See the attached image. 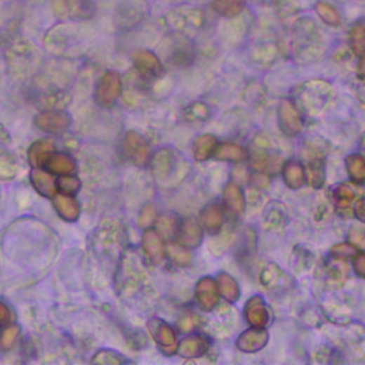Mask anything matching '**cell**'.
Instances as JSON below:
<instances>
[{"mask_svg": "<svg viewBox=\"0 0 365 365\" xmlns=\"http://www.w3.org/2000/svg\"><path fill=\"white\" fill-rule=\"evenodd\" d=\"M333 95V87L323 80H312L303 84L297 93L298 106L308 114H318L321 112Z\"/></svg>", "mask_w": 365, "mask_h": 365, "instance_id": "6da1fadb", "label": "cell"}, {"mask_svg": "<svg viewBox=\"0 0 365 365\" xmlns=\"http://www.w3.org/2000/svg\"><path fill=\"white\" fill-rule=\"evenodd\" d=\"M304 159V173L305 180L310 182V186L314 189L323 187L326 181V160L324 154L317 147H305L303 152Z\"/></svg>", "mask_w": 365, "mask_h": 365, "instance_id": "7a4b0ae2", "label": "cell"}, {"mask_svg": "<svg viewBox=\"0 0 365 365\" xmlns=\"http://www.w3.org/2000/svg\"><path fill=\"white\" fill-rule=\"evenodd\" d=\"M251 164L257 171H268L274 166V149L268 137L263 133L257 134L250 143Z\"/></svg>", "mask_w": 365, "mask_h": 365, "instance_id": "3957f363", "label": "cell"}, {"mask_svg": "<svg viewBox=\"0 0 365 365\" xmlns=\"http://www.w3.org/2000/svg\"><path fill=\"white\" fill-rule=\"evenodd\" d=\"M123 153L124 157L137 164V166H145L149 161V156H150V149H149V143L146 142L145 137L135 131H128L124 139H123Z\"/></svg>", "mask_w": 365, "mask_h": 365, "instance_id": "277c9868", "label": "cell"}, {"mask_svg": "<svg viewBox=\"0 0 365 365\" xmlns=\"http://www.w3.org/2000/svg\"><path fill=\"white\" fill-rule=\"evenodd\" d=\"M121 93V79L117 72H106L98 83L95 99L100 106H112Z\"/></svg>", "mask_w": 365, "mask_h": 365, "instance_id": "5b68a950", "label": "cell"}, {"mask_svg": "<svg viewBox=\"0 0 365 365\" xmlns=\"http://www.w3.org/2000/svg\"><path fill=\"white\" fill-rule=\"evenodd\" d=\"M147 327H149V333L152 334V337L154 338V341L159 344V347L166 355H171L175 352L177 338L171 326H168L164 319L153 318L150 319Z\"/></svg>", "mask_w": 365, "mask_h": 365, "instance_id": "8992f818", "label": "cell"}, {"mask_svg": "<svg viewBox=\"0 0 365 365\" xmlns=\"http://www.w3.org/2000/svg\"><path fill=\"white\" fill-rule=\"evenodd\" d=\"M134 67L139 72V74L147 80L160 79L164 74V67L160 59L149 52V51H139L134 53Z\"/></svg>", "mask_w": 365, "mask_h": 365, "instance_id": "52a82bcc", "label": "cell"}, {"mask_svg": "<svg viewBox=\"0 0 365 365\" xmlns=\"http://www.w3.org/2000/svg\"><path fill=\"white\" fill-rule=\"evenodd\" d=\"M279 124L287 137H296L303 130V120L297 106L284 100L279 106Z\"/></svg>", "mask_w": 365, "mask_h": 365, "instance_id": "ba28073f", "label": "cell"}, {"mask_svg": "<svg viewBox=\"0 0 365 365\" xmlns=\"http://www.w3.org/2000/svg\"><path fill=\"white\" fill-rule=\"evenodd\" d=\"M70 116L60 110L41 112L36 116V126L46 133H62L70 126Z\"/></svg>", "mask_w": 365, "mask_h": 365, "instance_id": "9c48e42d", "label": "cell"}, {"mask_svg": "<svg viewBox=\"0 0 365 365\" xmlns=\"http://www.w3.org/2000/svg\"><path fill=\"white\" fill-rule=\"evenodd\" d=\"M244 315H246L247 323L251 327L264 328L270 321V314H268L267 305L260 296H254L247 301V304L244 307Z\"/></svg>", "mask_w": 365, "mask_h": 365, "instance_id": "30bf717a", "label": "cell"}, {"mask_svg": "<svg viewBox=\"0 0 365 365\" xmlns=\"http://www.w3.org/2000/svg\"><path fill=\"white\" fill-rule=\"evenodd\" d=\"M177 236L181 246H185L186 248H194L199 247L203 240V230L200 224L190 217L182 220V223L178 225Z\"/></svg>", "mask_w": 365, "mask_h": 365, "instance_id": "8fae6325", "label": "cell"}, {"mask_svg": "<svg viewBox=\"0 0 365 365\" xmlns=\"http://www.w3.org/2000/svg\"><path fill=\"white\" fill-rule=\"evenodd\" d=\"M196 298L199 305L206 310L211 311L218 304V288L217 283L211 277H203L196 287Z\"/></svg>", "mask_w": 365, "mask_h": 365, "instance_id": "7c38bea8", "label": "cell"}, {"mask_svg": "<svg viewBox=\"0 0 365 365\" xmlns=\"http://www.w3.org/2000/svg\"><path fill=\"white\" fill-rule=\"evenodd\" d=\"M268 343V333L261 327H253L237 338V348L243 352H257Z\"/></svg>", "mask_w": 365, "mask_h": 365, "instance_id": "4fadbf2b", "label": "cell"}, {"mask_svg": "<svg viewBox=\"0 0 365 365\" xmlns=\"http://www.w3.org/2000/svg\"><path fill=\"white\" fill-rule=\"evenodd\" d=\"M224 206L227 213H230L234 217H239L246 210V197L243 194V190L236 182H228L224 187L223 193Z\"/></svg>", "mask_w": 365, "mask_h": 365, "instance_id": "5bb4252c", "label": "cell"}, {"mask_svg": "<svg viewBox=\"0 0 365 365\" xmlns=\"http://www.w3.org/2000/svg\"><path fill=\"white\" fill-rule=\"evenodd\" d=\"M210 348V340L206 336L194 334L182 340L180 344H177V352L181 357L186 358H194L204 355Z\"/></svg>", "mask_w": 365, "mask_h": 365, "instance_id": "9a60e30c", "label": "cell"}, {"mask_svg": "<svg viewBox=\"0 0 365 365\" xmlns=\"http://www.w3.org/2000/svg\"><path fill=\"white\" fill-rule=\"evenodd\" d=\"M143 250L146 251L152 263L154 264L163 263L166 255V248L161 241V237L156 230H153V228H146V232L143 234Z\"/></svg>", "mask_w": 365, "mask_h": 365, "instance_id": "2e32d148", "label": "cell"}, {"mask_svg": "<svg viewBox=\"0 0 365 365\" xmlns=\"http://www.w3.org/2000/svg\"><path fill=\"white\" fill-rule=\"evenodd\" d=\"M30 180H32V185L36 189V192L40 193L41 196L53 199L58 194L56 181L51 173L44 171L41 168H34L30 174Z\"/></svg>", "mask_w": 365, "mask_h": 365, "instance_id": "e0dca14e", "label": "cell"}, {"mask_svg": "<svg viewBox=\"0 0 365 365\" xmlns=\"http://www.w3.org/2000/svg\"><path fill=\"white\" fill-rule=\"evenodd\" d=\"M288 277L283 272V270L276 264H267L264 270L261 271L260 281L267 290H277L284 287V283H287Z\"/></svg>", "mask_w": 365, "mask_h": 365, "instance_id": "ac0fdd59", "label": "cell"}, {"mask_svg": "<svg viewBox=\"0 0 365 365\" xmlns=\"http://www.w3.org/2000/svg\"><path fill=\"white\" fill-rule=\"evenodd\" d=\"M43 167H46V170L55 173V174H72L76 170V161L73 160V157H70L69 154L65 153H52L48 160L44 161Z\"/></svg>", "mask_w": 365, "mask_h": 365, "instance_id": "d6986e66", "label": "cell"}, {"mask_svg": "<svg viewBox=\"0 0 365 365\" xmlns=\"http://www.w3.org/2000/svg\"><path fill=\"white\" fill-rule=\"evenodd\" d=\"M224 223V213L220 204H210L201 211V224L206 232L210 234H217Z\"/></svg>", "mask_w": 365, "mask_h": 365, "instance_id": "ffe728a7", "label": "cell"}, {"mask_svg": "<svg viewBox=\"0 0 365 365\" xmlns=\"http://www.w3.org/2000/svg\"><path fill=\"white\" fill-rule=\"evenodd\" d=\"M53 206L59 215L66 221H76L80 214L79 203L73 199V196L56 194L53 197Z\"/></svg>", "mask_w": 365, "mask_h": 365, "instance_id": "44dd1931", "label": "cell"}, {"mask_svg": "<svg viewBox=\"0 0 365 365\" xmlns=\"http://www.w3.org/2000/svg\"><path fill=\"white\" fill-rule=\"evenodd\" d=\"M214 159L220 161H244L248 159V152L239 146V145H232V143H224V145H217L214 150Z\"/></svg>", "mask_w": 365, "mask_h": 365, "instance_id": "7402d4cb", "label": "cell"}, {"mask_svg": "<svg viewBox=\"0 0 365 365\" xmlns=\"http://www.w3.org/2000/svg\"><path fill=\"white\" fill-rule=\"evenodd\" d=\"M217 288L218 293L227 300L228 303H236L240 298V287L237 281L227 272H220L217 277Z\"/></svg>", "mask_w": 365, "mask_h": 365, "instance_id": "603a6c76", "label": "cell"}, {"mask_svg": "<svg viewBox=\"0 0 365 365\" xmlns=\"http://www.w3.org/2000/svg\"><path fill=\"white\" fill-rule=\"evenodd\" d=\"M283 178L290 189H301L305 182V173L303 166L294 160L287 161L283 168Z\"/></svg>", "mask_w": 365, "mask_h": 365, "instance_id": "cb8c5ba5", "label": "cell"}, {"mask_svg": "<svg viewBox=\"0 0 365 365\" xmlns=\"http://www.w3.org/2000/svg\"><path fill=\"white\" fill-rule=\"evenodd\" d=\"M217 147V139L213 134H203L197 137V140L193 145V156L197 161L208 160Z\"/></svg>", "mask_w": 365, "mask_h": 365, "instance_id": "d4e9b609", "label": "cell"}, {"mask_svg": "<svg viewBox=\"0 0 365 365\" xmlns=\"http://www.w3.org/2000/svg\"><path fill=\"white\" fill-rule=\"evenodd\" d=\"M173 166H174L173 153L167 149L157 152L153 161H152V170L159 180H164V178L170 177Z\"/></svg>", "mask_w": 365, "mask_h": 365, "instance_id": "484cf974", "label": "cell"}, {"mask_svg": "<svg viewBox=\"0 0 365 365\" xmlns=\"http://www.w3.org/2000/svg\"><path fill=\"white\" fill-rule=\"evenodd\" d=\"M55 145L51 140H39L29 149V161L33 167H43L44 161L53 153Z\"/></svg>", "mask_w": 365, "mask_h": 365, "instance_id": "4316f807", "label": "cell"}, {"mask_svg": "<svg viewBox=\"0 0 365 365\" xmlns=\"http://www.w3.org/2000/svg\"><path fill=\"white\" fill-rule=\"evenodd\" d=\"M211 8L221 16L236 18L244 9V0H213Z\"/></svg>", "mask_w": 365, "mask_h": 365, "instance_id": "83f0119b", "label": "cell"}, {"mask_svg": "<svg viewBox=\"0 0 365 365\" xmlns=\"http://www.w3.org/2000/svg\"><path fill=\"white\" fill-rule=\"evenodd\" d=\"M345 167L350 174V178L357 182V185H362L365 180V160L359 154H351L345 159Z\"/></svg>", "mask_w": 365, "mask_h": 365, "instance_id": "f1b7e54d", "label": "cell"}, {"mask_svg": "<svg viewBox=\"0 0 365 365\" xmlns=\"http://www.w3.org/2000/svg\"><path fill=\"white\" fill-rule=\"evenodd\" d=\"M348 276V270L347 265L344 263L343 258L337 260V261H331L327 267H326V277L327 281L333 286H340L347 280Z\"/></svg>", "mask_w": 365, "mask_h": 365, "instance_id": "f546056e", "label": "cell"}, {"mask_svg": "<svg viewBox=\"0 0 365 365\" xmlns=\"http://www.w3.org/2000/svg\"><path fill=\"white\" fill-rule=\"evenodd\" d=\"M315 12L319 16V19H321L324 23H327L330 26H334V27L340 26L341 16H340L338 11L334 6H331V5L326 4V2H318L315 5Z\"/></svg>", "mask_w": 365, "mask_h": 365, "instance_id": "4dcf8cb0", "label": "cell"}, {"mask_svg": "<svg viewBox=\"0 0 365 365\" xmlns=\"http://www.w3.org/2000/svg\"><path fill=\"white\" fill-rule=\"evenodd\" d=\"M350 44L352 52L358 56H364L365 51V27L362 23H357L350 32Z\"/></svg>", "mask_w": 365, "mask_h": 365, "instance_id": "1f68e13d", "label": "cell"}, {"mask_svg": "<svg viewBox=\"0 0 365 365\" xmlns=\"http://www.w3.org/2000/svg\"><path fill=\"white\" fill-rule=\"evenodd\" d=\"M178 224L174 215L164 214L157 220V233L161 239H173L177 234Z\"/></svg>", "mask_w": 365, "mask_h": 365, "instance_id": "d6a6232c", "label": "cell"}, {"mask_svg": "<svg viewBox=\"0 0 365 365\" xmlns=\"http://www.w3.org/2000/svg\"><path fill=\"white\" fill-rule=\"evenodd\" d=\"M182 114H185V119L190 123H201L208 119L210 109L207 107V105L197 102V103H192L190 106H187Z\"/></svg>", "mask_w": 365, "mask_h": 365, "instance_id": "836d02e7", "label": "cell"}, {"mask_svg": "<svg viewBox=\"0 0 365 365\" xmlns=\"http://www.w3.org/2000/svg\"><path fill=\"white\" fill-rule=\"evenodd\" d=\"M167 254H168V258L175 264V265H180V267H186L192 263V254L190 251L186 250L185 246L181 244H170L167 247Z\"/></svg>", "mask_w": 365, "mask_h": 365, "instance_id": "e575fe53", "label": "cell"}, {"mask_svg": "<svg viewBox=\"0 0 365 365\" xmlns=\"http://www.w3.org/2000/svg\"><path fill=\"white\" fill-rule=\"evenodd\" d=\"M56 189L60 194L74 196L80 190V180L72 174H65L56 181Z\"/></svg>", "mask_w": 365, "mask_h": 365, "instance_id": "d590c367", "label": "cell"}, {"mask_svg": "<svg viewBox=\"0 0 365 365\" xmlns=\"http://www.w3.org/2000/svg\"><path fill=\"white\" fill-rule=\"evenodd\" d=\"M334 199H336V203H337L338 208L347 210V208H350V206H351V203L354 200V192L351 190L350 186L340 185L334 190Z\"/></svg>", "mask_w": 365, "mask_h": 365, "instance_id": "8d00e7d4", "label": "cell"}, {"mask_svg": "<svg viewBox=\"0 0 365 365\" xmlns=\"http://www.w3.org/2000/svg\"><path fill=\"white\" fill-rule=\"evenodd\" d=\"M286 214L279 207H271L264 217V225L267 228H279L286 221Z\"/></svg>", "mask_w": 365, "mask_h": 365, "instance_id": "74e56055", "label": "cell"}, {"mask_svg": "<svg viewBox=\"0 0 365 365\" xmlns=\"http://www.w3.org/2000/svg\"><path fill=\"white\" fill-rule=\"evenodd\" d=\"M93 362H98V364H110V365H114V364H123L126 362L127 359L124 357H121L119 352L116 351H112V350H102L96 354V357L91 359Z\"/></svg>", "mask_w": 365, "mask_h": 365, "instance_id": "f35d334b", "label": "cell"}, {"mask_svg": "<svg viewBox=\"0 0 365 365\" xmlns=\"http://www.w3.org/2000/svg\"><path fill=\"white\" fill-rule=\"evenodd\" d=\"M156 217H157V214H156L154 206L147 204L140 211V215H139V218H137V224H139L140 228H145L146 230V228H150L152 224L156 221Z\"/></svg>", "mask_w": 365, "mask_h": 365, "instance_id": "ab89813d", "label": "cell"}, {"mask_svg": "<svg viewBox=\"0 0 365 365\" xmlns=\"http://www.w3.org/2000/svg\"><path fill=\"white\" fill-rule=\"evenodd\" d=\"M350 244L354 246L358 251L364 250L365 244V234H364V227L362 225H352L350 236H348Z\"/></svg>", "mask_w": 365, "mask_h": 365, "instance_id": "60d3db41", "label": "cell"}, {"mask_svg": "<svg viewBox=\"0 0 365 365\" xmlns=\"http://www.w3.org/2000/svg\"><path fill=\"white\" fill-rule=\"evenodd\" d=\"M18 336H19V328L16 326L6 328L2 334V337H0V348H2V350L11 348L13 345V343L16 341Z\"/></svg>", "mask_w": 365, "mask_h": 365, "instance_id": "b9f144b4", "label": "cell"}, {"mask_svg": "<svg viewBox=\"0 0 365 365\" xmlns=\"http://www.w3.org/2000/svg\"><path fill=\"white\" fill-rule=\"evenodd\" d=\"M331 253H333V255H336L337 258H343V260H344V258H347V257L354 258L359 251H358L354 246H351L350 243H345V244H338V246L333 247Z\"/></svg>", "mask_w": 365, "mask_h": 365, "instance_id": "7bdbcfd3", "label": "cell"}, {"mask_svg": "<svg viewBox=\"0 0 365 365\" xmlns=\"http://www.w3.org/2000/svg\"><path fill=\"white\" fill-rule=\"evenodd\" d=\"M354 270L358 274L359 277H364L365 272V255L362 254V251H359L355 257H354Z\"/></svg>", "mask_w": 365, "mask_h": 365, "instance_id": "ee69618b", "label": "cell"}, {"mask_svg": "<svg viewBox=\"0 0 365 365\" xmlns=\"http://www.w3.org/2000/svg\"><path fill=\"white\" fill-rule=\"evenodd\" d=\"M9 319H11L9 308L4 303H0V326L8 324Z\"/></svg>", "mask_w": 365, "mask_h": 365, "instance_id": "f6af8a7d", "label": "cell"}, {"mask_svg": "<svg viewBox=\"0 0 365 365\" xmlns=\"http://www.w3.org/2000/svg\"><path fill=\"white\" fill-rule=\"evenodd\" d=\"M354 213L357 214V217H358L361 221H364V218H365V213H364V199H359V200L355 203V206H354Z\"/></svg>", "mask_w": 365, "mask_h": 365, "instance_id": "bcb514c9", "label": "cell"}]
</instances>
